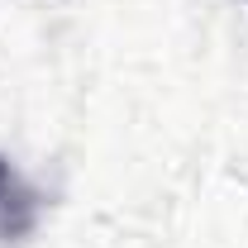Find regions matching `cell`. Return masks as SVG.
<instances>
[{"label": "cell", "instance_id": "cell-1", "mask_svg": "<svg viewBox=\"0 0 248 248\" xmlns=\"http://www.w3.org/2000/svg\"><path fill=\"white\" fill-rule=\"evenodd\" d=\"M38 191H33L5 157H0V244H24L38 229Z\"/></svg>", "mask_w": 248, "mask_h": 248}]
</instances>
